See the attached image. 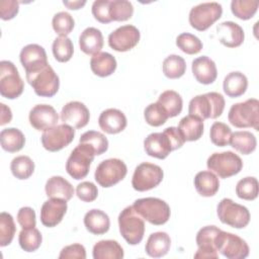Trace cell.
Here are the masks:
<instances>
[{"label": "cell", "mask_w": 259, "mask_h": 259, "mask_svg": "<svg viewBox=\"0 0 259 259\" xmlns=\"http://www.w3.org/2000/svg\"><path fill=\"white\" fill-rule=\"evenodd\" d=\"M164 133L168 136L171 144H172V148H173V151L177 150V149H180L185 141L183 139V137L181 136L178 127H175V126H169L167 128L164 130Z\"/></svg>", "instance_id": "obj_55"}, {"label": "cell", "mask_w": 259, "mask_h": 259, "mask_svg": "<svg viewBox=\"0 0 259 259\" xmlns=\"http://www.w3.org/2000/svg\"><path fill=\"white\" fill-rule=\"evenodd\" d=\"M206 166L220 178L226 179L237 175L242 170L243 161L234 152L226 151L211 154L207 158Z\"/></svg>", "instance_id": "obj_8"}, {"label": "cell", "mask_w": 259, "mask_h": 259, "mask_svg": "<svg viewBox=\"0 0 259 259\" xmlns=\"http://www.w3.org/2000/svg\"><path fill=\"white\" fill-rule=\"evenodd\" d=\"M194 186L199 195L210 197L219 191L220 181L213 172L200 171L194 177Z\"/></svg>", "instance_id": "obj_30"}, {"label": "cell", "mask_w": 259, "mask_h": 259, "mask_svg": "<svg viewBox=\"0 0 259 259\" xmlns=\"http://www.w3.org/2000/svg\"><path fill=\"white\" fill-rule=\"evenodd\" d=\"M258 1L256 0H233L231 2L232 13L242 20L252 18L258 9Z\"/></svg>", "instance_id": "obj_42"}, {"label": "cell", "mask_w": 259, "mask_h": 259, "mask_svg": "<svg viewBox=\"0 0 259 259\" xmlns=\"http://www.w3.org/2000/svg\"><path fill=\"white\" fill-rule=\"evenodd\" d=\"M232 130L224 122L215 121L211 124L209 130L210 141L218 147H226L230 144L232 137Z\"/></svg>", "instance_id": "obj_46"}, {"label": "cell", "mask_w": 259, "mask_h": 259, "mask_svg": "<svg viewBox=\"0 0 259 259\" xmlns=\"http://www.w3.org/2000/svg\"><path fill=\"white\" fill-rule=\"evenodd\" d=\"M84 226L86 230L94 235H102L108 232L110 220L107 213L101 209H90L84 215Z\"/></svg>", "instance_id": "obj_27"}, {"label": "cell", "mask_w": 259, "mask_h": 259, "mask_svg": "<svg viewBox=\"0 0 259 259\" xmlns=\"http://www.w3.org/2000/svg\"><path fill=\"white\" fill-rule=\"evenodd\" d=\"M176 46L187 55L198 54L202 50L201 40L194 34L189 32H183L176 38Z\"/></svg>", "instance_id": "obj_47"}, {"label": "cell", "mask_w": 259, "mask_h": 259, "mask_svg": "<svg viewBox=\"0 0 259 259\" xmlns=\"http://www.w3.org/2000/svg\"><path fill=\"white\" fill-rule=\"evenodd\" d=\"M75 137V130L73 126L62 123L57 124L41 135V145L49 152H58L69 146Z\"/></svg>", "instance_id": "obj_14"}, {"label": "cell", "mask_w": 259, "mask_h": 259, "mask_svg": "<svg viewBox=\"0 0 259 259\" xmlns=\"http://www.w3.org/2000/svg\"><path fill=\"white\" fill-rule=\"evenodd\" d=\"M79 143L90 146L94 150L95 156L102 155L108 149L107 138L102 133L96 131L85 132L83 135H81Z\"/></svg>", "instance_id": "obj_38"}, {"label": "cell", "mask_w": 259, "mask_h": 259, "mask_svg": "<svg viewBox=\"0 0 259 259\" xmlns=\"http://www.w3.org/2000/svg\"><path fill=\"white\" fill-rule=\"evenodd\" d=\"M109 14L112 21H125L134 14V6L126 0H112L109 5Z\"/></svg>", "instance_id": "obj_43"}, {"label": "cell", "mask_w": 259, "mask_h": 259, "mask_svg": "<svg viewBox=\"0 0 259 259\" xmlns=\"http://www.w3.org/2000/svg\"><path fill=\"white\" fill-rule=\"evenodd\" d=\"M225 98L221 93L207 92L196 95L189 101L188 112L199 118H217L222 115L225 109Z\"/></svg>", "instance_id": "obj_1"}, {"label": "cell", "mask_w": 259, "mask_h": 259, "mask_svg": "<svg viewBox=\"0 0 259 259\" xmlns=\"http://www.w3.org/2000/svg\"><path fill=\"white\" fill-rule=\"evenodd\" d=\"M19 6L15 0H2L0 1V17L3 20H10L18 13Z\"/></svg>", "instance_id": "obj_54"}, {"label": "cell", "mask_w": 259, "mask_h": 259, "mask_svg": "<svg viewBox=\"0 0 259 259\" xmlns=\"http://www.w3.org/2000/svg\"><path fill=\"white\" fill-rule=\"evenodd\" d=\"M144 117L146 122L152 126H160L169 118L164 108L158 102L151 103L145 108Z\"/></svg>", "instance_id": "obj_49"}, {"label": "cell", "mask_w": 259, "mask_h": 259, "mask_svg": "<svg viewBox=\"0 0 259 259\" xmlns=\"http://www.w3.org/2000/svg\"><path fill=\"white\" fill-rule=\"evenodd\" d=\"M17 222L24 230L32 229L36 225L35 211L29 206L21 207L17 212Z\"/></svg>", "instance_id": "obj_52"}, {"label": "cell", "mask_w": 259, "mask_h": 259, "mask_svg": "<svg viewBox=\"0 0 259 259\" xmlns=\"http://www.w3.org/2000/svg\"><path fill=\"white\" fill-rule=\"evenodd\" d=\"M16 227L12 215L6 211L0 213V246H8L15 235Z\"/></svg>", "instance_id": "obj_45"}, {"label": "cell", "mask_w": 259, "mask_h": 259, "mask_svg": "<svg viewBox=\"0 0 259 259\" xmlns=\"http://www.w3.org/2000/svg\"><path fill=\"white\" fill-rule=\"evenodd\" d=\"M171 239L165 232L152 233L146 243L145 251L153 258H160L165 256L170 250Z\"/></svg>", "instance_id": "obj_28"}, {"label": "cell", "mask_w": 259, "mask_h": 259, "mask_svg": "<svg viewBox=\"0 0 259 259\" xmlns=\"http://www.w3.org/2000/svg\"><path fill=\"white\" fill-rule=\"evenodd\" d=\"M92 255L94 259H121L124 254L117 241L101 240L93 246Z\"/></svg>", "instance_id": "obj_33"}, {"label": "cell", "mask_w": 259, "mask_h": 259, "mask_svg": "<svg viewBox=\"0 0 259 259\" xmlns=\"http://www.w3.org/2000/svg\"><path fill=\"white\" fill-rule=\"evenodd\" d=\"M126 173L127 167L124 162L117 158H111L100 162L95 170L94 178L100 186L108 188L121 181Z\"/></svg>", "instance_id": "obj_12"}, {"label": "cell", "mask_w": 259, "mask_h": 259, "mask_svg": "<svg viewBox=\"0 0 259 259\" xmlns=\"http://www.w3.org/2000/svg\"><path fill=\"white\" fill-rule=\"evenodd\" d=\"M46 194L50 198H62L70 200L74 195L72 184L62 176H53L48 179L45 186Z\"/></svg>", "instance_id": "obj_26"}, {"label": "cell", "mask_w": 259, "mask_h": 259, "mask_svg": "<svg viewBox=\"0 0 259 259\" xmlns=\"http://www.w3.org/2000/svg\"><path fill=\"white\" fill-rule=\"evenodd\" d=\"M134 209L144 220L155 226H161L170 219L169 204L157 197H145L135 200Z\"/></svg>", "instance_id": "obj_3"}, {"label": "cell", "mask_w": 259, "mask_h": 259, "mask_svg": "<svg viewBox=\"0 0 259 259\" xmlns=\"http://www.w3.org/2000/svg\"><path fill=\"white\" fill-rule=\"evenodd\" d=\"M230 123L238 128L253 127L259 131V101L256 98L247 99L231 106L228 114Z\"/></svg>", "instance_id": "obj_2"}, {"label": "cell", "mask_w": 259, "mask_h": 259, "mask_svg": "<svg viewBox=\"0 0 259 259\" xmlns=\"http://www.w3.org/2000/svg\"><path fill=\"white\" fill-rule=\"evenodd\" d=\"M0 107H1V120H0V125H4L8 122L11 121L12 119V112L11 109L6 106L4 103H0Z\"/></svg>", "instance_id": "obj_56"}, {"label": "cell", "mask_w": 259, "mask_h": 259, "mask_svg": "<svg viewBox=\"0 0 259 259\" xmlns=\"http://www.w3.org/2000/svg\"><path fill=\"white\" fill-rule=\"evenodd\" d=\"M164 177L162 168L156 164L144 162L135 169L132 186L137 191H147L158 186Z\"/></svg>", "instance_id": "obj_13"}, {"label": "cell", "mask_w": 259, "mask_h": 259, "mask_svg": "<svg viewBox=\"0 0 259 259\" xmlns=\"http://www.w3.org/2000/svg\"><path fill=\"white\" fill-rule=\"evenodd\" d=\"M60 259H85L86 250L81 244H72L64 247L59 255Z\"/></svg>", "instance_id": "obj_53"}, {"label": "cell", "mask_w": 259, "mask_h": 259, "mask_svg": "<svg viewBox=\"0 0 259 259\" xmlns=\"http://www.w3.org/2000/svg\"><path fill=\"white\" fill-rule=\"evenodd\" d=\"M52 25L57 34L60 36H67L73 30L75 21L70 13L66 11H60L54 15Z\"/></svg>", "instance_id": "obj_48"}, {"label": "cell", "mask_w": 259, "mask_h": 259, "mask_svg": "<svg viewBox=\"0 0 259 259\" xmlns=\"http://www.w3.org/2000/svg\"><path fill=\"white\" fill-rule=\"evenodd\" d=\"M20 63L26 72H30L48 65L45 49L36 44H29L22 48L19 55Z\"/></svg>", "instance_id": "obj_20"}, {"label": "cell", "mask_w": 259, "mask_h": 259, "mask_svg": "<svg viewBox=\"0 0 259 259\" xmlns=\"http://www.w3.org/2000/svg\"><path fill=\"white\" fill-rule=\"evenodd\" d=\"M220 230L215 226H206L197 232L195 241L198 249L194 254V258H219L214 239Z\"/></svg>", "instance_id": "obj_17"}, {"label": "cell", "mask_w": 259, "mask_h": 259, "mask_svg": "<svg viewBox=\"0 0 259 259\" xmlns=\"http://www.w3.org/2000/svg\"><path fill=\"white\" fill-rule=\"evenodd\" d=\"M118 227L122 238L130 245H138L145 234L144 219L136 212L133 205L124 207L118 215Z\"/></svg>", "instance_id": "obj_5"}, {"label": "cell", "mask_w": 259, "mask_h": 259, "mask_svg": "<svg viewBox=\"0 0 259 259\" xmlns=\"http://www.w3.org/2000/svg\"><path fill=\"white\" fill-rule=\"evenodd\" d=\"M163 73L169 79H178L186 71L185 60L178 55H169L163 61Z\"/></svg>", "instance_id": "obj_37"}, {"label": "cell", "mask_w": 259, "mask_h": 259, "mask_svg": "<svg viewBox=\"0 0 259 259\" xmlns=\"http://www.w3.org/2000/svg\"><path fill=\"white\" fill-rule=\"evenodd\" d=\"M178 130L185 142L197 141L203 134V120L195 115L188 114L180 119Z\"/></svg>", "instance_id": "obj_29"}, {"label": "cell", "mask_w": 259, "mask_h": 259, "mask_svg": "<svg viewBox=\"0 0 259 259\" xmlns=\"http://www.w3.org/2000/svg\"><path fill=\"white\" fill-rule=\"evenodd\" d=\"M52 51L55 59L60 63L71 60L74 53V46L68 36H59L54 39Z\"/></svg>", "instance_id": "obj_40"}, {"label": "cell", "mask_w": 259, "mask_h": 259, "mask_svg": "<svg viewBox=\"0 0 259 259\" xmlns=\"http://www.w3.org/2000/svg\"><path fill=\"white\" fill-rule=\"evenodd\" d=\"M10 170L17 179H28L34 171V162L28 156H17L11 161Z\"/></svg>", "instance_id": "obj_39"}, {"label": "cell", "mask_w": 259, "mask_h": 259, "mask_svg": "<svg viewBox=\"0 0 259 259\" xmlns=\"http://www.w3.org/2000/svg\"><path fill=\"white\" fill-rule=\"evenodd\" d=\"M223 7L218 2L200 3L191 8L189 12L190 25L198 30L204 31L222 17Z\"/></svg>", "instance_id": "obj_11"}, {"label": "cell", "mask_w": 259, "mask_h": 259, "mask_svg": "<svg viewBox=\"0 0 259 259\" xmlns=\"http://www.w3.org/2000/svg\"><path fill=\"white\" fill-rule=\"evenodd\" d=\"M157 102L164 108L169 117H175L182 111V97L174 90H166L162 92Z\"/></svg>", "instance_id": "obj_36"}, {"label": "cell", "mask_w": 259, "mask_h": 259, "mask_svg": "<svg viewBox=\"0 0 259 259\" xmlns=\"http://www.w3.org/2000/svg\"><path fill=\"white\" fill-rule=\"evenodd\" d=\"M24 89V83L17 68L10 61L0 62V94L7 99L19 97Z\"/></svg>", "instance_id": "obj_9"}, {"label": "cell", "mask_w": 259, "mask_h": 259, "mask_svg": "<svg viewBox=\"0 0 259 259\" xmlns=\"http://www.w3.org/2000/svg\"><path fill=\"white\" fill-rule=\"evenodd\" d=\"M140 37V30L134 25L126 24L117 27L108 35V45L116 52H127L138 45Z\"/></svg>", "instance_id": "obj_15"}, {"label": "cell", "mask_w": 259, "mask_h": 259, "mask_svg": "<svg viewBox=\"0 0 259 259\" xmlns=\"http://www.w3.org/2000/svg\"><path fill=\"white\" fill-rule=\"evenodd\" d=\"M218 252L229 259H244L249 255V246L241 237L220 230L214 239Z\"/></svg>", "instance_id": "obj_10"}, {"label": "cell", "mask_w": 259, "mask_h": 259, "mask_svg": "<svg viewBox=\"0 0 259 259\" xmlns=\"http://www.w3.org/2000/svg\"><path fill=\"white\" fill-rule=\"evenodd\" d=\"M29 123L36 131H47L55 125L59 120L56 109L49 104H37L33 106L28 115Z\"/></svg>", "instance_id": "obj_18"}, {"label": "cell", "mask_w": 259, "mask_h": 259, "mask_svg": "<svg viewBox=\"0 0 259 259\" xmlns=\"http://www.w3.org/2000/svg\"><path fill=\"white\" fill-rule=\"evenodd\" d=\"M100 128L109 135H115L122 132L127 124L124 113L116 108H108L103 110L98 117Z\"/></svg>", "instance_id": "obj_22"}, {"label": "cell", "mask_w": 259, "mask_h": 259, "mask_svg": "<svg viewBox=\"0 0 259 259\" xmlns=\"http://www.w3.org/2000/svg\"><path fill=\"white\" fill-rule=\"evenodd\" d=\"M109 0H96L92 4V14L94 18L101 23H109L111 22L110 14H109Z\"/></svg>", "instance_id": "obj_51"}, {"label": "cell", "mask_w": 259, "mask_h": 259, "mask_svg": "<svg viewBox=\"0 0 259 259\" xmlns=\"http://www.w3.org/2000/svg\"><path fill=\"white\" fill-rule=\"evenodd\" d=\"M67 200L62 198H50L40 208V222L45 227L54 228L59 225L67 212Z\"/></svg>", "instance_id": "obj_19"}, {"label": "cell", "mask_w": 259, "mask_h": 259, "mask_svg": "<svg viewBox=\"0 0 259 259\" xmlns=\"http://www.w3.org/2000/svg\"><path fill=\"white\" fill-rule=\"evenodd\" d=\"M236 194L239 198L245 200H254L258 196V181L255 177H245L238 181L236 185Z\"/></svg>", "instance_id": "obj_44"}, {"label": "cell", "mask_w": 259, "mask_h": 259, "mask_svg": "<svg viewBox=\"0 0 259 259\" xmlns=\"http://www.w3.org/2000/svg\"><path fill=\"white\" fill-rule=\"evenodd\" d=\"M26 80L35 94L40 97H53L60 87L59 76L49 64L26 72Z\"/></svg>", "instance_id": "obj_4"}, {"label": "cell", "mask_w": 259, "mask_h": 259, "mask_svg": "<svg viewBox=\"0 0 259 259\" xmlns=\"http://www.w3.org/2000/svg\"><path fill=\"white\" fill-rule=\"evenodd\" d=\"M94 156L95 152L90 146L79 143V145L71 152L66 162L67 173L76 180L85 178L89 173Z\"/></svg>", "instance_id": "obj_6"}, {"label": "cell", "mask_w": 259, "mask_h": 259, "mask_svg": "<svg viewBox=\"0 0 259 259\" xmlns=\"http://www.w3.org/2000/svg\"><path fill=\"white\" fill-rule=\"evenodd\" d=\"M76 194L79 199L84 202H91L97 198V186L90 181H83L76 187Z\"/></svg>", "instance_id": "obj_50"}, {"label": "cell", "mask_w": 259, "mask_h": 259, "mask_svg": "<svg viewBox=\"0 0 259 259\" xmlns=\"http://www.w3.org/2000/svg\"><path fill=\"white\" fill-rule=\"evenodd\" d=\"M248 87V79L247 77L239 72H231L229 73L223 82L224 92L231 98H236L242 96Z\"/></svg>", "instance_id": "obj_32"}, {"label": "cell", "mask_w": 259, "mask_h": 259, "mask_svg": "<svg viewBox=\"0 0 259 259\" xmlns=\"http://www.w3.org/2000/svg\"><path fill=\"white\" fill-rule=\"evenodd\" d=\"M191 70L196 81L204 85L213 83L218 76L215 63L206 56H201L194 59L192 61Z\"/></svg>", "instance_id": "obj_24"}, {"label": "cell", "mask_w": 259, "mask_h": 259, "mask_svg": "<svg viewBox=\"0 0 259 259\" xmlns=\"http://www.w3.org/2000/svg\"><path fill=\"white\" fill-rule=\"evenodd\" d=\"M144 149L149 156L161 160L173 151L172 144L164 132L150 134L144 141Z\"/></svg>", "instance_id": "obj_21"}, {"label": "cell", "mask_w": 259, "mask_h": 259, "mask_svg": "<svg viewBox=\"0 0 259 259\" xmlns=\"http://www.w3.org/2000/svg\"><path fill=\"white\" fill-rule=\"evenodd\" d=\"M219 40L227 48L240 47L245 38L243 28L234 21H224L217 26Z\"/></svg>", "instance_id": "obj_23"}, {"label": "cell", "mask_w": 259, "mask_h": 259, "mask_svg": "<svg viewBox=\"0 0 259 259\" xmlns=\"http://www.w3.org/2000/svg\"><path fill=\"white\" fill-rule=\"evenodd\" d=\"M230 145L243 155H249L257 146L256 137L248 131H239L232 134Z\"/></svg>", "instance_id": "obj_35"}, {"label": "cell", "mask_w": 259, "mask_h": 259, "mask_svg": "<svg viewBox=\"0 0 259 259\" xmlns=\"http://www.w3.org/2000/svg\"><path fill=\"white\" fill-rule=\"evenodd\" d=\"M80 50L86 55H96L103 47V35L96 27L85 28L79 36Z\"/></svg>", "instance_id": "obj_25"}, {"label": "cell", "mask_w": 259, "mask_h": 259, "mask_svg": "<svg viewBox=\"0 0 259 259\" xmlns=\"http://www.w3.org/2000/svg\"><path fill=\"white\" fill-rule=\"evenodd\" d=\"M115 58L106 52H100L94 55L90 60L91 71L99 77L110 76L116 69Z\"/></svg>", "instance_id": "obj_31"}, {"label": "cell", "mask_w": 259, "mask_h": 259, "mask_svg": "<svg viewBox=\"0 0 259 259\" xmlns=\"http://www.w3.org/2000/svg\"><path fill=\"white\" fill-rule=\"evenodd\" d=\"M63 123L74 128H82L87 125L90 119V112L86 105L80 101H70L66 103L60 114Z\"/></svg>", "instance_id": "obj_16"}, {"label": "cell", "mask_w": 259, "mask_h": 259, "mask_svg": "<svg viewBox=\"0 0 259 259\" xmlns=\"http://www.w3.org/2000/svg\"><path fill=\"white\" fill-rule=\"evenodd\" d=\"M63 4L71 10H78L86 4V1H63Z\"/></svg>", "instance_id": "obj_57"}, {"label": "cell", "mask_w": 259, "mask_h": 259, "mask_svg": "<svg viewBox=\"0 0 259 259\" xmlns=\"http://www.w3.org/2000/svg\"><path fill=\"white\" fill-rule=\"evenodd\" d=\"M217 214L223 224L235 229H243L250 222V211L231 198H223L217 206Z\"/></svg>", "instance_id": "obj_7"}, {"label": "cell", "mask_w": 259, "mask_h": 259, "mask_svg": "<svg viewBox=\"0 0 259 259\" xmlns=\"http://www.w3.org/2000/svg\"><path fill=\"white\" fill-rule=\"evenodd\" d=\"M42 241V236L36 228L24 230L22 229L18 236V242L22 250L25 252H34L36 251Z\"/></svg>", "instance_id": "obj_41"}, {"label": "cell", "mask_w": 259, "mask_h": 259, "mask_svg": "<svg viewBox=\"0 0 259 259\" xmlns=\"http://www.w3.org/2000/svg\"><path fill=\"white\" fill-rule=\"evenodd\" d=\"M0 142L4 151L16 153L24 147L25 137L20 130L16 127H8L1 131Z\"/></svg>", "instance_id": "obj_34"}]
</instances>
